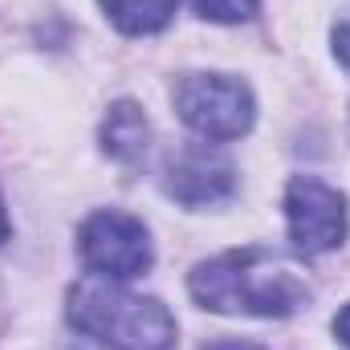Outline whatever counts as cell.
<instances>
[{
	"instance_id": "cell-5",
	"label": "cell",
	"mask_w": 350,
	"mask_h": 350,
	"mask_svg": "<svg viewBox=\"0 0 350 350\" xmlns=\"http://www.w3.org/2000/svg\"><path fill=\"white\" fill-rule=\"evenodd\" d=\"M289 241L306 257H322L347 241V196L314 175H293L285 187Z\"/></svg>"
},
{
	"instance_id": "cell-7",
	"label": "cell",
	"mask_w": 350,
	"mask_h": 350,
	"mask_svg": "<svg viewBox=\"0 0 350 350\" xmlns=\"http://www.w3.org/2000/svg\"><path fill=\"white\" fill-rule=\"evenodd\" d=\"M147 143H151L147 114L135 102H114L102 122V151L118 163H135V159H143Z\"/></svg>"
},
{
	"instance_id": "cell-13",
	"label": "cell",
	"mask_w": 350,
	"mask_h": 350,
	"mask_svg": "<svg viewBox=\"0 0 350 350\" xmlns=\"http://www.w3.org/2000/svg\"><path fill=\"white\" fill-rule=\"evenodd\" d=\"M8 232H12V228H8V216H4V200H0V245L8 241Z\"/></svg>"
},
{
	"instance_id": "cell-12",
	"label": "cell",
	"mask_w": 350,
	"mask_h": 350,
	"mask_svg": "<svg viewBox=\"0 0 350 350\" xmlns=\"http://www.w3.org/2000/svg\"><path fill=\"white\" fill-rule=\"evenodd\" d=\"M200 350H261L257 342H241V338H220V342H208Z\"/></svg>"
},
{
	"instance_id": "cell-3",
	"label": "cell",
	"mask_w": 350,
	"mask_h": 350,
	"mask_svg": "<svg viewBox=\"0 0 350 350\" xmlns=\"http://www.w3.org/2000/svg\"><path fill=\"white\" fill-rule=\"evenodd\" d=\"M175 114L208 143H228L249 135L257 118L253 90L232 74H183L172 90Z\"/></svg>"
},
{
	"instance_id": "cell-6",
	"label": "cell",
	"mask_w": 350,
	"mask_h": 350,
	"mask_svg": "<svg viewBox=\"0 0 350 350\" xmlns=\"http://www.w3.org/2000/svg\"><path fill=\"white\" fill-rule=\"evenodd\" d=\"M232 183H237V167L208 143L200 147H183L167 163L163 172V187L167 196L179 200L183 208H208V204H220L232 196Z\"/></svg>"
},
{
	"instance_id": "cell-10",
	"label": "cell",
	"mask_w": 350,
	"mask_h": 350,
	"mask_svg": "<svg viewBox=\"0 0 350 350\" xmlns=\"http://www.w3.org/2000/svg\"><path fill=\"white\" fill-rule=\"evenodd\" d=\"M334 57L342 62V70L350 74V16L334 25Z\"/></svg>"
},
{
	"instance_id": "cell-11",
	"label": "cell",
	"mask_w": 350,
	"mask_h": 350,
	"mask_svg": "<svg viewBox=\"0 0 350 350\" xmlns=\"http://www.w3.org/2000/svg\"><path fill=\"white\" fill-rule=\"evenodd\" d=\"M334 338H338L342 347H350V301L338 310V318H334Z\"/></svg>"
},
{
	"instance_id": "cell-9",
	"label": "cell",
	"mask_w": 350,
	"mask_h": 350,
	"mask_svg": "<svg viewBox=\"0 0 350 350\" xmlns=\"http://www.w3.org/2000/svg\"><path fill=\"white\" fill-rule=\"evenodd\" d=\"M191 8L204 16V21H216V25H241V21H253L261 0H191Z\"/></svg>"
},
{
	"instance_id": "cell-2",
	"label": "cell",
	"mask_w": 350,
	"mask_h": 350,
	"mask_svg": "<svg viewBox=\"0 0 350 350\" xmlns=\"http://www.w3.org/2000/svg\"><path fill=\"white\" fill-rule=\"evenodd\" d=\"M70 322L78 334L110 350H172L175 318L163 301L139 297L106 277H86L70 289Z\"/></svg>"
},
{
	"instance_id": "cell-4",
	"label": "cell",
	"mask_w": 350,
	"mask_h": 350,
	"mask_svg": "<svg viewBox=\"0 0 350 350\" xmlns=\"http://www.w3.org/2000/svg\"><path fill=\"white\" fill-rule=\"evenodd\" d=\"M78 253L94 277L131 281L151 269V237L143 220L106 208V212H94L78 228Z\"/></svg>"
},
{
	"instance_id": "cell-1",
	"label": "cell",
	"mask_w": 350,
	"mask_h": 350,
	"mask_svg": "<svg viewBox=\"0 0 350 350\" xmlns=\"http://www.w3.org/2000/svg\"><path fill=\"white\" fill-rule=\"evenodd\" d=\"M187 289L212 314L289 318L310 301V277L281 253H269L261 245H245L196 265Z\"/></svg>"
},
{
	"instance_id": "cell-8",
	"label": "cell",
	"mask_w": 350,
	"mask_h": 350,
	"mask_svg": "<svg viewBox=\"0 0 350 350\" xmlns=\"http://www.w3.org/2000/svg\"><path fill=\"white\" fill-rule=\"evenodd\" d=\"M98 4H102L106 21L131 37H151V33L167 29L179 8V0H98Z\"/></svg>"
}]
</instances>
